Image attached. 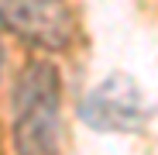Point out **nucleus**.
I'll use <instances>...</instances> for the list:
<instances>
[{
    "label": "nucleus",
    "instance_id": "1",
    "mask_svg": "<svg viewBox=\"0 0 158 155\" xmlns=\"http://www.w3.org/2000/svg\"><path fill=\"white\" fill-rule=\"evenodd\" d=\"M14 145L21 152H59L62 76L52 62H31L14 90Z\"/></svg>",
    "mask_w": 158,
    "mask_h": 155
},
{
    "label": "nucleus",
    "instance_id": "2",
    "mask_svg": "<svg viewBox=\"0 0 158 155\" xmlns=\"http://www.w3.org/2000/svg\"><path fill=\"white\" fill-rule=\"evenodd\" d=\"M79 117L93 131H127L131 135V131H141L144 127L148 100H144L141 86L127 72H114L83 97Z\"/></svg>",
    "mask_w": 158,
    "mask_h": 155
},
{
    "label": "nucleus",
    "instance_id": "3",
    "mask_svg": "<svg viewBox=\"0 0 158 155\" xmlns=\"http://www.w3.org/2000/svg\"><path fill=\"white\" fill-rule=\"evenodd\" d=\"M0 24L41 48H65L76 35L62 0H0Z\"/></svg>",
    "mask_w": 158,
    "mask_h": 155
},
{
    "label": "nucleus",
    "instance_id": "4",
    "mask_svg": "<svg viewBox=\"0 0 158 155\" xmlns=\"http://www.w3.org/2000/svg\"><path fill=\"white\" fill-rule=\"evenodd\" d=\"M0 69H4V45H0Z\"/></svg>",
    "mask_w": 158,
    "mask_h": 155
}]
</instances>
